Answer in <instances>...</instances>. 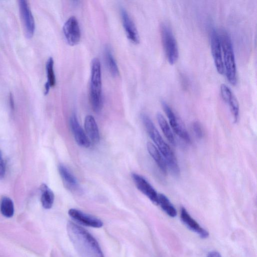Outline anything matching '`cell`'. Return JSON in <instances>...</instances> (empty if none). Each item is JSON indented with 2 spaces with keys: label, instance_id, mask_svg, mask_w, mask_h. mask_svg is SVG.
I'll use <instances>...</instances> for the list:
<instances>
[{
  "label": "cell",
  "instance_id": "obj_1",
  "mask_svg": "<svg viewBox=\"0 0 257 257\" xmlns=\"http://www.w3.org/2000/svg\"><path fill=\"white\" fill-rule=\"evenodd\" d=\"M67 231L80 257H104L97 241L87 230L69 221L67 224Z\"/></svg>",
  "mask_w": 257,
  "mask_h": 257
},
{
  "label": "cell",
  "instance_id": "obj_2",
  "mask_svg": "<svg viewBox=\"0 0 257 257\" xmlns=\"http://www.w3.org/2000/svg\"><path fill=\"white\" fill-rule=\"evenodd\" d=\"M141 118L148 135L163 156L167 167L174 175L179 176L180 172L179 166L177 159L171 148L163 140L148 115L142 114Z\"/></svg>",
  "mask_w": 257,
  "mask_h": 257
},
{
  "label": "cell",
  "instance_id": "obj_3",
  "mask_svg": "<svg viewBox=\"0 0 257 257\" xmlns=\"http://www.w3.org/2000/svg\"><path fill=\"white\" fill-rule=\"evenodd\" d=\"M222 52L224 73L228 81L232 85L237 82L236 65L230 36L224 30L219 32Z\"/></svg>",
  "mask_w": 257,
  "mask_h": 257
},
{
  "label": "cell",
  "instance_id": "obj_4",
  "mask_svg": "<svg viewBox=\"0 0 257 257\" xmlns=\"http://www.w3.org/2000/svg\"><path fill=\"white\" fill-rule=\"evenodd\" d=\"M89 100L93 111L99 112L102 107V83L100 62L97 58L91 64Z\"/></svg>",
  "mask_w": 257,
  "mask_h": 257
},
{
  "label": "cell",
  "instance_id": "obj_5",
  "mask_svg": "<svg viewBox=\"0 0 257 257\" xmlns=\"http://www.w3.org/2000/svg\"><path fill=\"white\" fill-rule=\"evenodd\" d=\"M161 39L166 57L171 65L177 61L179 49L176 39L170 26L163 23L160 26Z\"/></svg>",
  "mask_w": 257,
  "mask_h": 257
},
{
  "label": "cell",
  "instance_id": "obj_6",
  "mask_svg": "<svg viewBox=\"0 0 257 257\" xmlns=\"http://www.w3.org/2000/svg\"><path fill=\"white\" fill-rule=\"evenodd\" d=\"M162 105L174 132L187 143H190V137L183 122L165 101H162Z\"/></svg>",
  "mask_w": 257,
  "mask_h": 257
},
{
  "label": "cell",
  "instance_id": "obj_7",
  "mask_svg": "<svg viewBox=\"0 0 257 257\" xmlns=\"http://www.w3.org/2000/svg\"><path fill=\"white\" fill-rule=\"evenodd\" d=\"M210 46L212 56L217 72L220 74L224 73L222 52L219 32L212 29L210 35Z\"/></svg>",
  "mask_w": 257,
  "mask_h": 257
},
{
  "label": "cell",
  "instance_id": "obj_8",
  "mask_svg": "<svg viewBox=\"0 0 257 257\" xmlns=\"http://www.w3.org/2000/svg\"><path fill=\"white\" fill-rule=\"evenodd\" d=\"M63 32L69 45L74 46L79 43L81 39V31L75 17L71 16L67 20L63 27Z\"/></svg>",
  "mask_w": 257,
  "mask_h": 257
},
{
  "label": "cell",
  "instance_id": "obj_9",
  "mask_svg": "<svg viewBox=\"0 0 257 257\" xmlns=\"http://www.w3.org/2000/svg\"><path fill=\"white\" fill-rule=\"evenodd\" d=\"M19 7L26 35L28 38H31L35 32V23L30 8L26 0L19 1Z\"/></svg>",
  "mask_w": 257,
  "mask_h": 257
},
{
  "label": "cell",
  "instance_id": "obj_10",
  "mask_svg": "<svg viewBox=\"0 0 257 257\" xmlns=\"http://www.w3.org/2000/svg\"><path fill=\"white\" fill-rule=\"evenodd\" d=\"M220 92L222 99L229 107L234 121L237 122L239 117V105L236 97L231 89L225 84L220 85Z\"/></svg>",
  "mask_w": 257,
  "mask_h": 257
},
{
  "label": "cell",
  "instance_id": "obj_11",
  "mask_svg": "<svg viewBox=\"0 0 257 257\" xmlns=\"http://www.w3.org/2000/svg\"><path fill=\"white\" fill-rule=\"evenodd\" d=\"M132 177L137 188L154 204L158 205V194L150 183L143 176L136 173H133Z\"/></svg>",
  "mask_w": 257,
  "mask_h": 257
},
{
  "label": "cell",
  "instance_id": "obj_12",
  "mask_svg": "<svg viewBox=\"0 0 257 257\" xmlns=\"http://www.w3.org/2000/svg\"><path fill=\"white\" fill-rule=\"evenodd\" d=\"M68 213L74 220L82 225L94 228L103 226V222L99 219L76 209H70Z\"/></svg>",
  "mask_w": 257,
  "mask_h": 257
},
{
  "label": "cell",
  "instance_id": "obj_13",
  "mask_svg": "<svg viewBox=\"0 0 257 257\" xmlns=\"http://www.w3.org/2000/svg\"><path fill=\"white\" fill-rule=\"evenodd\" d=\"M120 16L122 25L128 40L134 44L139 43L140 37L137 27L126 11L122 8L120 9Z\"/></svg>",
  "mask_w": 257,
  "mask_h": 257
},
{
  "label": "cell",
  "instance_id": "obj_14",
  "mask_svg": "<svg viewBox=\"0 0 257 257\" xmlns=\"http://www.w3.org/2000/svg\"><path fill=\"white\" fill-rule=\"evenodd\" d=\"M70 125L77 144L82 147L88 148L90 145V142L86 133L79 124L75 114H73L70 117Z\"/></svg>",
  "mask_w": 257,
  "mask_h": 257
},
{
  "label": "cell",
  "instance_id": "obj_15",
  "mask_svg": "<svg viewBox=\"0 0 257 257\" xmlns=\"http://www.w3.org/2000/svg\"><path fill=\"white\" fill-rule=\"evenodd\" d=\"M180 215L181 220L189 229L197 233L202 238H205L208 236V231L200 226L185 208H181Z\"/></svg>",
  "mask_w": 257,
  "mask_h": 257
},
{
  "label": "cell",
  "instance_id": "obj_16",
  "mask_svg": "<svg viewBox=\"0 0 257 257\" xmlns=\"http://www.w3.org/2000/svg\"><path fill=\"white\" fill-rule=\"evenodd\" d=\"M86 134L90 142L97 144L100 141L99 130L94 118L91 115H87L84 119Z\"/></svg>",
  "mask_w": 257,
  "mask_h": 257
},
{
  "label": "cell",
  "instance_id": "obj_17",
  "mask_svg": "<svg viewBox=\"0 0 257 257\" xmlns=\"http://www.w3.org/2000/svg\"><path fill=\"white\" fill-rule=\"evenodd\" d=\"M58 171L64 185L67 189L72 191L78 190L79 186L76 178L64 165H59Z\"/></svg>",
  "mask_w": 257,
  "mask_h": 257
},
{
  "label": "cell",
  "instance_id": "obj_18",
  "mask_svg": "<svg viewBox=\"0 0 257 257\" xmlns=\"http://www.w3.org/2000/svg\"><path fill=\"white\" fill-rule=\"evenodd\" d=\"M147 148L149 154L155 161L160 170L164 174H166L168 167L163 156L160 151L155 145L151 142L147 143Z\"/></svg>",
  "mask_w": 257,
  "mask_h": 257
},
{
  "label": "cell",
  "instance_id": "obj_19",
  "mask_svg": "<svg viewBox=\"0 0 257 257\" xmlns=\"http://www.w3.org/2000/svg\"><path fill=\"white\" fill-rule=\"evenodd\" d=\"M40 190L42 206L46 209H50L52 207L54 200V194L53 191L44 183L41 185Z\"/></svg>",
  "mask_w": 257,
  "mask_h": 257
},
{
  "label": "cell",
  "instance_id": "obj_20",
  "mask_svg": "<svg viewBox=\"0 0 257 257\" xmlns=\"http://www.w3.org/2000/svg\"><path fill=\"white\" fill-rule=\"evenodd\" d=\"M157 119L160 128L166 139L173 145H175L176 141L170 126L164 116L160 113L157 114Z\"/></svg>",
  "mask_w": 257,
  "mask_h": 257
},
{
  "label": "cell",
  "instance_id": "obj_21",
  "mask_svg": "<svg viewBox=\"0 0 257 257\" xmlns=\"http://www.w3.org/2000/svg\"><path fill=\"white\" fill-rule=\"evenodd\" d=\"M104 57L106 64L111 74L114 77L119 75L118 66L113 57L111 50L108 46H106L104 49Z\"/></svg>",
  "mask_w": 257,
  "mask_h": 257
},
{
  "label": "cell",
  "instance_id": "obj_22",
  "mask_svg": "<svg viewBox=\"0 0 257 257\" xmlns=\"http://www.w3.org/2000/svg\"><path fill=\"white\" fill-rule=\"evenodd\" d=\"M162 210L171 217L177 215V211L167 197L163 194H158V203Z\"/></svg>",
  "mask_w": 257,
  "mask_h": 257
},
{
  "label": "cell",
  "instance_id": "obj_23",
  "mask_svg": "<svg viewBox=\"0 0 257 257\" xmlns=\"http://www.w3.org/2000/svg\"><path fill=\"white\" fill-rule=\"evenodd\" d=\"M0 210L6 217H11L14 213V206L12 200L6 196L3 197L0 202Z\"/></svg>",
  "mask_w": 257,
  "mask_h": 257
},
{
  "label": "cell",
  "instance_id": "obj_24",
  "mask_svg": "<svg viewBox=\"0 0 257 257\" xmlns=\"http://www.w3.org/2000/svg\"><path fill=\"white\" fill-rule=\"evenodd\" d=\"M46 68L47 75V81L50 86L54 87L56 84V78L54 70V60L50 57L46 63Z\"/></svg>",
  "mask_w": 257,
  "mask_h": 257
},
{
  "label": "cell",
  "instance_id": "obj_25",
  "mask_svg": "<svg viewBox=\"0 0 257 257\" xmlns=\"http://www.w3.org/2000/svg\"><path fill=\"white\" fill-rule=\"evenodd\" d=\"M192 128L196 137L198 139L202 138L203 136V132L200 123L196 121L192 124Z\"/></svg>",
  "mask_w": 257,
  "mask_h": 257
},
{
  "label": "cell",
  "instance_id": "obj_26",
  "mask_svg": "<svg viewBox=\"0 0 257 257\" xmlns=\"http://www.w3.org/2000/svg\"><path fill=\"white\" fill-rule=\"evenodd\" d=\"M5 165L2 155L0 151V179H2L5 175Z\"/></svg>",
  "mask_w": 257,
  "mask_h": 257
},
{
  "label": "cell",
  "instance_id": "obj_27",
  "mask_svg": "<svg viewBox=\"0 0 257 257\" xmlns=\"http://www.w3.org/2000/svg\"><path fill=\"white\" fill-rule=\"evenodd\" d=\"M207 257H221V256L218 251H211L208 252Z\"/></svg>",
  "mask_w": 257,
  "mask_h": 257
},
{
  "label": "cell",
  "instance_id": "obj_28",
  "mask_svg": "<svg viewBox=\"0 0 257 257\" xmlns=\"http://www.w3.org/2000/svg\"><path fill=\"white\" fill-rule=\"evenodd\" d=\"M50 87H51L50 86L49 84L47 82H46L45 84V92L44 93H45V95H46L48 93Z\"/></svg>",
  "mask_w": 257,
  "mask_h": 257
},
{
  "label": "cell",
  "instance_id": "obj_29",
  "mask_svg": "<svg viewBox=\"0 0 257 257\" xmlns=\"http://www.w3.org/2000/svg\"><path fill=\"white\" fill-rule=\"evenodd\" d=\"M10 105L12 107V108L14 109V101L13 99V97L12 94H10Z\"/></svg>",
  "mask_w": 257,
  "mask_h": 257
}]
</instances>
